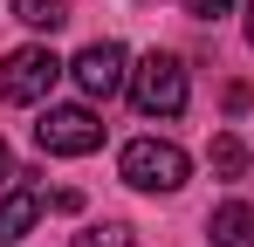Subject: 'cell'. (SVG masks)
I'll return each mask as SVG.
<instances>
[{
    "label": "cell",
    "instance_id": "obj_7",
    "mask_svg": "<svg viewBox=\"0 0 254 247\" xmlns=\"http://www.w3.org/2000/svg\"><path fill=\"white\" fill-rule=\"evenodd\" d=\"M206 234H213V247H254V206H248V199H227V206H213Z\"/></svg>",
    "mask_w": 254,
    "mask_h": 247
},
{
    "label": "cell",
    "instance_id": "obj_10",
    "mask_svg": "<svg viewBox=\"0 0 254 247\" xmlns=\"http://www.w3.org/2000/svg\"><path fill=\"white\" fill-rule=\"evenodd\" d=\"M206 165L220 172V179H241V172H248V151H241V137H213Z\"/></svg>",
    "mask_w": 254,
    "mask_h": 247
},
{
    "label": "cell",
    "instance_id": "obj_6",
    "mask_svg": "<svg viewBox=\"0 0 254 247\" xmlns=\"http://www.w3.org/2000/svg\"><path fill=\"white\" fill-rule=\"evenodd\" d=\"M35 220H42V192H0V247H14V241H28L35 234Z\"/></svg>",
    "mask_w": 254,
    "mask_h": 247
},
{
    "label": "cell",
    "instance_id": "obj_8",
    "mask_svg": "<svg viewBox=\"0 0 254 247\" xmlns=\"http://www.w3.org/2000/svg\"><path fill=\"white\" fill-rule=\"evenodd\" d=\"M14 21H21V28H48V35H55V28L69 21V0H14Z\"/></svg>",
    "mask_w": 254,
    "mask_h": 247
},
{
    "label": "cell",
    "instance_id": "obj_1",
    "mask_svg": "<svg viewBox=\"0 0 254 247\" xmlns=\"http://www.w3.org/2000/svg\"><path fill=\"white\" fill-rule=\"evenodd\" d=\"M186 96H192L186 62H179V55H165V48H151V55L130 69V103H137L144 117H179V110H186Z\"/></svg>",
    "mask_w": 254,
    "mask_h": 247
},
{
    "label": "cell",
    "instance_id": "obj_4",
    "mask_svg": "<svg viewBox=\"0 0 254 247\" xmlns=\"http://www.w3.org/2000/svg\"><path fill=\"white\" fill-rule=\"evenodd\" d=\"M35 144H42L48 158H89V151L103 144V124H96L89 103H62V110H42Z\"/></svg>",
    "mask_w": 254,
    "mask_h": 247
},
{
    "label": "cell",
    "instance_id": "obj_2",
    "mask_svg": "<svg viewBox=\"0 0 254 247\" xmlns=\"http://www.w3.org/2000/svg\"><path fill=\"white\" fill-rule=\"evenodd\" d=\"M117 172H124V185H137V192H179L186 172H192V158L179 144H165V137H130Z\"/></svg>",
    "mask_w": 254,
    "mask_h": 247
},
{
    "label": "cell",
    "instance_id": "obj_5",
    "mask_svg": "<svg viewBox=\"0 0 254 247\" xmlns=\"http://www.w3.org/2000/svg\"><path fill=\"white\" fill-rule=\"evenodd\" d=\"M69 76H76V89H83L89 103H110L117 89H130V55L117 41H89L83 55L69 62Z\"/></svg>",
    "mask_w": 254,
    "mask_h": 247
},
{
    "label": "cell",
    "instance_id": "obj_3",
    "mask_svg": "<svg viewBox=\"0 0 254 247\" xmlns=\"http://www.w3.org/2000/svg\"><path fill=\"white\" fill-rule=\"evenodd\" d=\"M69 76V62H55V48H14L7 62H0V103H42L55 82Z\"/></svg>",
    "mask_w": 254,
    "mask_h": 247
},
{
    "label": "cell",
    "instance_id": "obj_9",
    "mask_svg": "<svg viewBox=\"0 0 254 247\" xmlns=\"http://www.w3.org/2000/svg\"><path fill=\"white\" fill-rule=\"evenodd\" d=\"M69 247H137V234H130L124 220H103V227H83Z\"/></svg>",
    "mask_w": 254,
    "mask_h": 247
},
{
    "label": "cell",
    "instance_id": "obj_12",
    "mask_svg": "<svg viewBox=\"0 0 254 247\" xmlns=\"http://www.w3.org/2000/svg\"><path fill=\"white\" fill-rule=\"evenodd\" d=\"M0 179H14V158H7V137H0Z\"/></svg>",
    "mask_w": 254,
    "mask_h": 247
},
{
    "label": "cell",
    "instance_id": "obj_11",
    "mask_svg": "<svg viewBox=\"0 0 254 247\" xmlns=\"http://www.w3.org/2000/svg\"><path fill=\"white\" fill-rule=\"evenodd\" d=\"M227 7H234V0H186V14H192V21H213V14H227Z\"/></svg>",
    "mask_w": 254,
    "mask_h": 247
},
{
    "label": "cell",
    "instance_id": "obj_13",
    "mask_svg": "<svg viewBox=\"0 0 254 247\" xmlns=\"http://www.w3.org/2000/svg\"><path fill=\"white\" fill-rule=\"evenodd\" d=\"M248 41H254V0H248Z\"/></svg>",
    "mask_w": 254,
    "mask_h": 247
}]
</instances>
